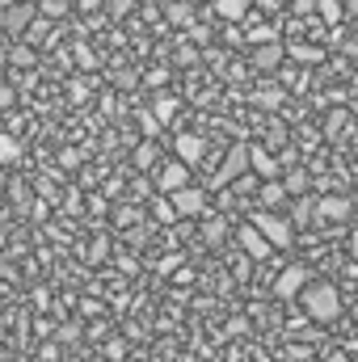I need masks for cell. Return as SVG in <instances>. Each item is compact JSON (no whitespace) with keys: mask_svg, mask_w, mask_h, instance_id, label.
I'll use <instances>...</instances> for the list:
<instances>
[{"mask_svg":"<svg viewBox=\"0 0 358 362\" xmlns=\"http://www.w3.org/2000/svg\"><path fill=\"white\" fill-rule=\"evenodd\" d=\"M308 282H312V278H308L304 266H287V270L274 278V295H278V299H299Z\"/></svg>","mask_w":358,"mask_h":362,"instance_id":"cell-4","label":"cell"},{"mask_svg":"<svg viewBox=\"0 0 358 362\" xmlns=\"http://www.w3.org/2000/svg\"><path fill=\"white\" fill-rule=\"evenodd\" d=\"M34 17H38V8H34L30 0H8V8L0 13V30L13 34V38H21V34L34 25Z\"/></svg>","mask_w":358,"mask_h":362,"instance_id":"cell-2","label":"cell"},{"mask_svg":"<svg viewBox=\"0 0 358 362\" xmlns=\"http://www.w3.org/2000/svg\"><path fill=\"white\" fill-rule=\"evenodd\" d=\"M139 127H144L148 135H156V127H161V118H152V114H139Z\"/></svg>","mask_w":358,"mask_h":362,"instance_id":"cell-29","label":"cell"},{"mask_svg":"<svg viewBox=\"0 0 358 362\" xmlns=\"http://www.w3.org/2000/svg\"><path fill=\"white\" fill-rule=\"evenodd\" d=\"M59 160H64V169H76V165H81V152H64Z\"/></svg>","mask_w":358,"mask_h":362,"instance_id":"cell-31","label":"cell"},{"mask_svg":"<svg viewBox=\"0 0 358 362\" xmlns=\"http://www.w3.org/2000/svg\"><path fill=\"white\" fill-rule=\"evenodd\" d=\"M152 160H156V148L152 144H139L135 148V169H152Z\"/></svg>","mask_w":358,"mask_h":362,"instance_id":"cell-21","label":"cell"},{"mask_svg":"<svg viewBox=\"0 0 358 362\" xmlns=\"http://www.w3.org/2000/svg\"><path fill=\"white\" fill-rule=\"evenodd\" d=\"M152 215H156L161 223H173V219H181V215H178V206H173V198H169V194H165V198H161V202L152 206Z\"/></svg>","mask_w":358,"mask_h":362,"instance_id":"cell-18","label":"cell"},{"mask_svg":"<svg viewBox=\"0 0 358 362\" xmlns=\"http://www.w3.org/2000/svg\"><path fill=\"white\" fill-rule=\"evenodd\" d=\"M13 160H21V144H17L13 135H0V169L13 165Z\"/></svg>","mask_w":358,"mask_h":362,"instance_id":"cell-16","label":"cell"},{"mask_svg":"<svg viewBox=\"0 0 358 362\" xmlns=\"http://www.w3.org/2000/svg\"><path fill=\"white\" fill-rule=\"evenodd\" d=\"M38 17H47V21L68 17V0H38Z\"/></svg>","mask_w":358,"mask_h":362,"instance_id":"cell-15","label":"cell"},{"mask_svg":"<svg viewBox=\"0 0 358 362\" xmlns=\"http://www.w3.org/2000/svg\"><path fill=\"white\" fill-rule=\"evenodd\" d=\"M8 198H13V202H25V198H30V189H25V185H13V189H8Z\"/></svg>","mask_w":358,"mask_h":362,"instance_id":"cell-32","label":"cell"},{"mask_svg":"<svg viewBox=\"0 0 358 362\" xmlns=\"http://www.w3.org/2000/svg\"><path fill=\"white\" fill-rule=\"evenodd\" d=\"M287 55H291V59H299V64H321V59H325V47L295 42V47H287Z\"/></svg>","mask_w":358,"mask_h":362,"instance_id":"cell-13","label":"cell"},{"mask_svg":"<svg viewBox=\"0 0 358 362\" xmlns=\"http://www.w3.org/2000/svg\"><path fill=\"white\" fill-rule=\"evenodd\" d=\"M249 165H253L262 177H274V173H278V160L270 156L266 148H249Z\"/></svg>","mask_w":358,"mask_h":362,"instance_id":"cell-12","label":"cell"},{"mask_svg":"<svg viewBox=\"0 0 358 362\" xmlns=\"http://www.w3.org/2000/svg\"><path fill=\"white\" fill-rule=\"evenodd\" d=\"M241 249H245V257H253V262H266L270 253H274V245H270V236L258 228V223H249V228H241Z\"/></svg>","mask_w":358,"mask_h":362,"instance_id":"cell-6","label":"cell"},{"mask_svg":"<svg viewBox=\"0 0 358 362\" xmlns=\"http://www.w3.org/2000/svg\"><path fill=\"white\" fill-rule=\"evenodd\" d=\"M316 8H321V17H325L329 25L342 21V4H337V0H316Z\"/></svg>","mask_w":358,"mask_h":362,"instance_id":"cell-20","label":"cell"},{"mask_svg":"<svg viewBox=\"0 0 358 362\" xmlns=\"http://www.w3.org/2000/svg\"><path fill=\"white\" fill-rule=\"evenodd\" d=\"M8 64H17V68H34V64H38V55L21 42V47H8Z\"/></svg>","mask_w":358,"mask_h":362,"instance_id":"cell-17","label":"cell"},{"mask_svg":"<svg viewBox=\"0 0 358 362\" xmlns=\"http://www.w3.org/2000/svg\"><path fill=\"white\" fill-rule=\"evenodd\" d=\"M76 64H81V68H93V64H97V55H93L89 47H76Z\"/></svg>","mask_w":358,"mask_h":362,"instance_id":"cell-28","label":"cell"},{"mask_svg":"<svg viewBox=\"0 0 358 362\" xmlns=\"http://www.w3.org/2000/svg\"><path fill=\"white\" fill-rule=\"evenodd\" d=\"M282 198H287V185H278V181H266V185H262V202H266V206H278Z\"/></svg>","mask_w":358,"mask_h":362,"instance_id":"cell-19","label":"cell"},{"mask_svg":"<svg viewBox=\"0 0 358 362\" xmlns=\"http://www.w3.org/2000/svg\"><path fill=\"white\" fill-rule=\"evenodd\" d=\"M169 198H173V206H178L181 219H194V215L207 211V189H198V185H181V189H173Z\"/></svg>","mask_w":358,"mask_h":362,"instance_id":"cell-3","label":"cell"},{"mask_svg":"<svg viewBox=\"0 0 358 362\" xmlns=\"http://www.w3.org/2000/svg\"><path fill=\"white\" fill-rule=\"evenodd\" d=\"M299 303H304V312H308L312 320H321V325H329V320L342 316V295H337L333 282H308L304 295H299Z\"/></svg>","mask_w":358,"mask_h":362,"instance_id":"cell-1","label":"cell"},{"mask_svg":"<svg viewBox=\"0 0 358 362\" xmlns=\"http://www.w3.org/2000/svg\"><path fill=\"white\" fill-rule=\"evenodd\" d=\"M253 223H258V228H262V232L270 236V245H274V249H287V245H291V223H287L282 215L258 211V215H253Z\"/></svg>","mask_w":358,"mask_h":362,"instance_id":"cell-5","label":"cell"},{"mask_svg":"<svg viewBox=\"0 0 358 362\" xmlns=\"http://www.w3.org/2000/svg\"><path fill=\"white\" fill-rule=\"evenodd\" d=\"M202 236H207V245H219V240H224V223H219V219H211V223L202 228Z\"/></svg>","mask_w":358,"mask_h":362,"instance_id":"cell-24","label":"cell"},{"mask_svg":"<svg viewBox=\"0 0 358 362\" xmlns=\"http://www.w3.org/2000/svg\"><path fill=\"white\" fill-rule=\"evenodd\" d=\"M342 127H346V118H342V114H333V118H329V122H325V131H329V135H337V131H342Z\"/></svg>","mask_w":358,"mask_h":362,"instance_id":"cell-30","label":"cell"},{"mask_svg":"<svg viewBox=\"0 0 358 362\" xmlns=\"http://www.w3.org/2000/svg\"><path fill=\"white\" fill-rule=\"evenodd\" d=\"M282 55H287V47H282L278 38H270V42H262V47L253 51V68H258V72H274V68L282 64Z\"/></svg>","mask_w":358,"mask_h":362,"instance_id":"cell-10","label":"cell"},{"mask_svg":"<svg viewBox=\"0 0 358 362\" xmlns=\"http://www.w3.org/2000/svg\"><path fill=\"white\" fill-rule=\"evenodd\" d=\"M354 211V202L350 198H342V194H329V198H316V215L321 219H329V223H337V219H346Z\"/></svg>","mask_w":358,"mask_h":362,"instance_id":"cell-9","label":"cell"},{"mask_svg":"<svg viewBox=\"0 0 358 362\" xmlns=\"http://www.w3.org/2000/svg\"><path fill=\"white\" fill-rule=\"evenodd\" d=\"M312 215H316V198H308V202L295 206V219H312Z\"/></svg>","mask_w":358,"mask_h":362,"instance_id":"cell-27","label":"cell"},{"mask_svg":"<svg viewBox=\"0 0 358 362\" xmlns=\"http://www.w3.org/2000/svg\"><path fill=\"white\" fill-rule=\"evenodd\" d=\"M169 17H173L178 25H190V4H173V8H169Z\"/></svg>","mask_w":358,"mask_h":362,"instance_id":"cell-25","label":"cell"},{"mask_svg":"<svg viewBox=\"0 0 358 362\" xmlns=\"http://www.w3.org/2000/svg\"><path fill=\"white\" fill-rule=\"evenodd\" d=\"M8 101H13V89H8V85H0V105H8Z\"/></svg>","mask_w":358,"mask_h":362,"instance_id":"cell-35","label":"cell"},{"mask_svg":"<svg viewBox=\"0 0 358 362\" xmlns=\"http://www.w3.org/2000/svg\"><path fill=\"white\" fill-rule=\"evenodd\" d=\"M173 114H178V101H173V97H161V101H156V118H161V122H169Z\"/></svg>","mask_w":358,"mask_h":362,"instance_id":"cell-22","label":"cell"},{"mask_svg":"<svg viewBox=\"0 0 358 362\" xmlns=\"http://www.w3.org/2000/svg\"><path fill=\"white\" fill-rule=\"evenodd\" d=\"M215 13H219L224 21H241V17L249 13V0H215Z\"/></svg>","mask_w":358,"mask_h":362,"instance_id":"cell-14","label":"cell"},{"mask_svg":"<svg viewBox=\"0 0 358 362\" xmlns=\"http://www.w3.org/2000/svg\"><path fill=\"white\" fill-rule=\"evenodd\" d=\"M101 257H105V240H97V245H93V253H89V262H101Z\"/></svg>","mask_w":358,"mask_h":362,"instance_id":"cell-33","label":"cell"},{"mask_svg":"<svg viewBox=\"0 0 358 362\" xmlns=\"http://www.w3.org/2000/svg\"><path fill=\"white\" fill-rule=\"evenodd\" d=\"M131 8H135V0H105V13L110 17H127Z\"/></svg>","mask_w":358,"mask_h":362,"instance_id":"cell-23","label":"cell"},{"mask_svg":"<svg viewBox=\"0 0 358 362\" xmlns=\"http://www.w3.org/2000/svg\"><path fill=\"white\" fill-rule=\"evenodd\" d=\"M173 152H178L185 165H198V160H202V152H207V144H202V135H190V131H181L178 139H173Z\"/></svg>","mask_w":358,"mask_h":362,"instance_id":"cell-11","label":"cell"},{"mask_svg":"<svg viewBox=\"0 0 358 362\" xmlns=\"http://www.w3.org/2000/svg\"><path fill=\"white\" fill-rule=\"evenodd\" d=\"M304 185H308L304 173H291V177H287V194H304Z\"/></svg>","mask_w":358,"mask_h":362,"instance_id":"cell-26","label":"cell"},{"mask_svg":"<svg viewBox=\"0 0 358 362\" xmlns=\"http://www.w3.org/2000/svg\"><path fill=\"white\" fill-rule=\"evenodd\" d=\"M156 185H161V194H173V189H181V185H190V165L178 156L173 165H165V169H161Z\"/></svg>","mask_w":358,"mask_h":362,"instance_id":"cell-8","label":"cell"},{"mask_svg":"<svg viewBox=\"0 0 358 362\" xmlns=\"http://www.w3.org/2000/svg\"><path fill=\"white\" fill-rule=\"evenodd\" d=\"M350 257H354V262H358V232H354V236H350Z\"/></svg>","mask_w":358,"mask_h":362,"instance_id":"cell-36","label":"cell"},{"mask_svg":"<svg viewBox=\"0 0 358 362\" xmlns=\"http://www.w3.org/2000/svg\"><path fill=\"white\" fill-rule=\"evenodd\" d=\"M76 4H81V8H85V13H97V8H101V4H105V0H76Z\"/></svg>","mask_w":358,"mask_h":362,"instance_id":"cell-34","label":"cell"},{"mask_svg":"<svg viewBox=\"0 0 358 362\" xmlns=\"http://www.w3.org/2000/svg\"><path fill=\"white\" fill-rule=\"evenodd\" d=\"M4 64H8V47H0V68H4Z\"/></svg>","mask_w":358,"mask_h":362,"instance_id":"cell-38","label":"cell"},{"mask_svg":"<svg viewBox=\"0 0 358 362\" xmlns=\"http://www.w3.org/2000/svg\"><path fill=\"white\" fill-rule=\"evenodd\" d=\"M325 362H354V358H346V354H329Z\"/></svg>","mask_w":358,"mask_h":362,"instance_id":"cell-37","label":"cell"},{"mask_svg":"<svg viewBox=\"0 0 358 362\" xmlns=\"http://www.w3.org/2000/svg\"><path fill=\"white\" fill-rule=\"evenodd\" d=\"M245 169H249V144H236V148L228 152V160H224V169H219L215 185H228L232 177H241Z\"/></svg>","mask_w":358,"mask_h":362,"instance_id":"cell-7","label":"cell"}]
</instances>
